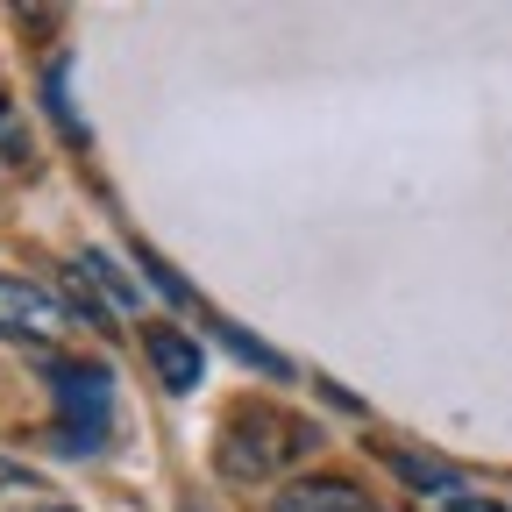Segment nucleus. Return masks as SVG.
I'll list each match as a JSON object with an SVG mask.
<instances>
[{
    "label": "nucleus",
    "instance_id": "nucleus-7",
    "mask_svg": "<svg viewBox=\"0 0 512 512\" xmlns=\"http://www.w3.org/2000/svg\"><path fill=\"white\" fill-rule=\"evenodd\" d=\"M377 456H384V470H392V477H406L413 491H434V498H456V470H448V463H434V456H413V448H377Z\"/></svg>",
    "mask_w": 512,
    "mask_h": 512
},
{
    "label": "nucleus",
    "instance_id": "nucleus-14",
    "mask_svg": "<svg viewBox=\"0 0 512 512\" xmlns=\"http://www.w3.org/2000/svg\"><path fill=\"white\" fill-rule=\"evenodd\" d=\"M8 512H72V505H57V498H43V491H36V498H22V505H8Z\"/></svg>",
    "mask_w": 512,
    "mask_h": 512
},
{
    "label": "nucleus",
    "instance_id": "nucleus-13",
    "mask_svg": "<svg viewBox=\"0 0 512 512\" xmlns=\"http://www.w3.org/2000/svg\"><path fill=\"white\" fill-rule=\"evenodd\" d=\"M448 512H505L498 498H448Z\"/></svg>",
    "mask_w": 512,
    "mask_h": 512
},
{
    "label": "nucleus",
    "instance_id": "nucleus-10",
    "mask_svg": "<svg viewBox=\"0 0 512 512\" xmlns=\"http://www.w3.org/2000/svg\"><path fill=\"white\" fill-rule=\"evenodd\" d=\"M136 264H143V278H150V292H164L171 306H192V285H185V278H178V271L164 264V256H157V249H136Z\"/></svg>",
    "mask_w": 512,
    "mask_h": 512
},
{
    "label": "nucleus",
    "instance_id": "nucleus-1",
    "mask_svg": "<svg viewBox=\"0 0 512 512\" xmlns=\"http://www.w3.org/2000/svg\"><path fill=\"white\" fill-rule=\"evenodd\" d=\"M320 448V427L299 420V413H264V406H242L228 427H221V448H214V470L228 484H278L292 463H306Z\"/></svg>",
    "mask_w": 512,
    "mask_h": 512
},
{
    "label": "nucleus",
    "instance_id": "nucleus-3",
    "mask_svg": "<svg viewBox=\"0 0 512 512\" xmlns=\"http://www.w3.org/2000/svg\"><path fill=\"white\" fill-rule=\"evenodd\" d=\"M64 328H72V306H64L57 292L29 285V278H0V335H8V342L57 349Z\"/></svg>",
    "mask_w": 512,
    "mask_h": 512
},
{
    "label": "nucleus",
    "instance_id": "nucleus-6",
    "mask_svg": "<svg viewBox=\"0 0 512 512\" xmlns=\"http://www.w3.org/2000/svg\"><path fill=\"white\" fill-rule=\"evenodd\" d=\"M72 271H79V278H86L114 313H136V306H143V292L128 285V278H121V264H114V256H100V249H79V256H72Z\"/></svg>",
    "mask_w": 512,
    "mask_h": 512
},
{
    "label": "nucleus",
    "instance_id": "nucleus-9",
    "mask_svg": "<svg viewBox=\"0 0 512 512\" xmlns=\"http://www.w3.org/2000/svg\"><path fill=\"white\" fill-rule=\"evenodd\" d=\"M64 79H72V72H64V64H50L43 100H50V114H57V128H64V136H72V143H86V121L72 114V86H64Z\"/></svg>",
    "mask_w": 512,
    "mask_h": 512
},
{
    "label": "nucleus",
    "instance_id": "nucleus-4",
    "mask_svg": "<svg viewBox=\"0 0 512 512\" xmlns=\"http://www.w3.org/2000/svg\"><path fill=\"white\" fill-rule=\"evenodd\" d=\"M271 512H377V505H370V491L349 484V477H306V484H285V491L271 498Z\"/></svg>",
    "mask_w": 512,
    "mask_h": 512
},
{
    "label": "nucleus",
    "instance_id": "nucleus-11",
    "mask_svg": "<svg viewBox=\"0 0 512 512\" xmlns=\"http://www.w3.org/2000/svg\"><path fill=\"white\" fill-rule=\"evenodd\" d=\"M0 164H29V121L15 114L8 93H0Z\"/></svg>",
    "mask_w": 512,
    "mask_h": 512
},
{
    "label": "nucleus",
    "instance_id": "nucleus-5",
    "mask_svg": "<svg viewBox=\"0 0 512 512\" xmlns=\"http://www.w3.org/2000/svg\"><path fill=\"white\" fill-rule=\"evenodd\" d=\"M143 349H150V363H157V377L171 384V392H192V384H200V370H207L200 342L178 335V328H143Z\"/></svg>",
    "mask_w": 512,
    "mask_h": 512
},
{
    "label": "nucleus",
    "instance_id": "nucleus-12",
    "mask_svg": "<svg viewBox=\"0 0 512 512\" xmlns=\"http://www.w3.org/2000/svg\"><path fill=\"white\" fill-rule=\"evenodd\" d=\"M22 498H36V477H29L22 463H8V456H0V512H8V505H22Z\"/></svg>",
    "mask_w": 512,
    "mask_h": 512
},
{
    "label": "nucleus",
    "instance_id": "nucleus-8",
    "mask_svg": "<svg viewBox=\"0 0 512 512\" xmlns=\"http://www.w3.org/2000/svg\"><path fill=\"white\" fill-rule=\"evenodd\" d=\"M214 342H228L242 363H256V370H271V377H292V363L278 356V349H264L256 335H242V328H228V320H214Z\"/></svg>",
    "mask_w": 512,
    "mask_h": 512
},
{
    "label": "nucleus",
    "instance_id": "nucleus-2",
    "mask_svg": "<svg viewBox=\"0 0 512 512\" xmlns=\"http://www.w3.org/2000/svg\"><path fill=\"white\" fill-rule=\"evenodd\" d=\"M43 377H50V399H57L64 448H72V456H93V448H107V427H114V377H107V363L57 356Z\"/></svg>",
    "mask_w": 512,
    "mask_h": 512
}]
</instances>
